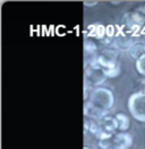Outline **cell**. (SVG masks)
<instances>
[{
    "instance_id": "obj_14",
    "label": "cell",
    "mask_w": 145,
    "mask_h": 149,
    "mask_svg": "<svg viewBox=\"0 0 145 149\" xmlns=\"http://www.w3.org/2000/svg\"><path fill=\"white\" fill-rule=\"evenodd\" d=\"M84 51L89 56H94L98 54V45L92 38H85L84 40Z\"/></svg>"
},
{
    "instance_id": "obj_13",
    "label": "cell",
    "mask_w": 145,
    "mask_h": 149,
    "mask_svg": "<svg viewBox=\"0 0 145 149\" xmlns=\"http://www.w3.org/2000/svg\"><path fill=\"white\" fill-rule=\"evenodd\" d=\"M100 128H101L100 124L95 120L85 118V120H84V130L86 132H90V133L95 136L98 133V131L100 130Z\"/></svg>"
},
{
    "instance_id": "obj_8",
    "label": "cell",
    "mask_w": 145,
    "mask_h": 149,
    "mask_svg": "<svg viewBox=\"0 0 145 149\" xmlns=\"http://www.w3.org/2000/svg\"><path fill=\"white\" fill-rule=\"evenodd\" d=\"M87 32V37H96L100 40H103L107 36V26L102 25V24H93L90 25L86 28Z\"/></svg>"
},
{
    "instance_id": "obj_11",
    "label": "cell",
    "mask_w": 145,
    "mask_h": 149,
    "mask_svg": "<svg viewBox=\"0 0 145 149\" xmlns=\"http://www.w3.org/2000/svg\"><path fill=\"white\" fill-rule=\"evenodd\" d=\"M115 118H116L119 130L121 132H125L126 130H128V128L130 127V120L125 113H117L115 115Z\"/></svg>"
},
{
    "instance_id": "obj_18",
    "label": "cell",
    "mask_w": 145,
    "mask_h": 149,
    "mask_svg": "<svg viewBox=\"0 0 145 149\" xmlns=\"http://www.w3.org/2000/svg\"><path fill=\"white\" fill-rule=\"evenodd\" d=\"M106 74H107L108 78H115V77L119 76V74H120V67H119V65L117 67H115V68L106 69Z\"/></svg>"
},
{
    "instance_id": "obj_1",
    "label": "cell",
    "mask_w": 145,
    "mask_h": 149,
    "mask_svg": "<svg viewBox=\"0 0 145 149\" xmlns=\"http://www.w3.org/2000/svg\"><path fill=\"white\" fill-rule=\"evenodd\" d=\"M89 101L92 104H94L96 107H99L100 110L108 113V111L115 104V96H113V93L108 88L98 87L92 91Z\"/></svg>"
},
{
    "instance_id": "obj_7",
    "label": "cell",
    "mask_w": 145,
    "mask_h": 149,
    "mask_svg": "<svg viewBox=\"0 0 145 149\" xmlns=\"http://www.w3.org/2000/svg\"><path fill=\"white\" fill-rule=\"evenodd\" d=\"M115 149H129L133 145V137L127 132H119L113 136Z\"/></svg>"
},
{
    "instance_id": "obj_22",
    "label": "cell",
    "mask_w": 145,
    "mask_h": 149,
    "mask_svg": "<svg viewBox=\"0 0 145 149\" xmlns=\"http://www.w3.org/2000/svg\"><path fill=\"white\" fill-rule=\"evenodd\" d=\"M84 149H91L90 147H87V146H85V147H84Z\"/></svg>"
},
{
    "instance_id": "obj_6",
    "label": "cell",
    "mask_w": 145,
    "mask_h": 149,
    "mask_svg": "<svg viewBox=\"0 0 145 149\" xmlns=\"http://www.w3.org/2000/svg\"><path fill=\"white\" fill-rule=\"evenodd\" d=\"M108 113L102 110H100L99 107H96L94 104H92L90 101H86L84 104V115L85 118H89V119H93V120H98L100 121L103 116H106Z\"/></svg>"
},
{
    "instance_id": "obj_19",
    "label": "cell",
    "mask_w": 145,
    "mask_h": 149,
    "mask_svg": "<svg viewBox=\"0 0 145 149\" xmlns=\"http://www.w3.org/2000/svg\"><path fill=\"white\" fill-rule=\"evenodd\" d=\"M115 35V27L112 26V25H109L107 26V37H110V38H112Z\"/></svg>"
},
{
    "instance_id": "obj_10",
    "label": "cell",
    "mask_w": 145,
    "mask_h": 149,
    "mask_svg": "<svg viewBox=\"0 0 145 149\" xmlns=\"http://www.w3.org/2000/svg\"><path fill=\"white\" fill-rule=\"evenodd\" d=\"M134 43L132 42V40L128 36L125 35H117L115 37V41H113V45L117 49H124V50H129L130 47L133 45Z\"/></svg>"
},
{
    "instance_id": "obj_3",
    "label": "cell",
    "mask_w": 145,
    "mask_h": 149,
    "mask_svg": "<svg viewBox=\"0 0 145 149\" xmlns=\"http://www.w3.org/2000/svg\"><path fill=\"white\" fill-rule=\"evenodd\" d=\"M107 79H108V77L106 74V69L102 68L99 63L85 68L84 81H86L90 86H94L95 88L101 87V85L103 84Z\"/></svg>"
},
{
    "instance_id": "obj_9",
    "label": "cell",
    "mask_w": 145,
    "mask_h": 149,
    "mask_svg": "<svg viewBox=\"0 0 145 149\" xmlns=\"http://www.w3.org/2000/svg\"><path fill=\"white\" fill-rule=\"evenodd\" d=\"M99 124L101 125L102 129H104L106 131H108L110 133H113L115 131L118 129V124L116 121V118L115 116H111V115H106L103 116L101 120L99 121Z\"/></svg>"
},
{
    "instance_id": "obj_15",
    "label": "cell",
    "mask_w": 145,
    "mask_h": 149,
    "mask_svg": "<svg viewBox=\"0 0 145 149\" xmlns=\"http://www.w3.org/2000/svg\"><path fill=\"white\" fill-rule=\"evenodd\" d=\"M135 68L138 74H141V76H143V77H145V54H143L141 58H138L136 60Z\"/></svg>"
},
{
    "instance_id": "obj_4",
    "label": "cell",
    "mask_w": 145,
    "mask_h": 149,
    "mask_svg": "<svg viewBox=\"0 0 145 149\" xmlns=\"http://www.w3.org/2000/svg\"><path fill=\"white\" fill-rule=\"evenodd\" d=\"M118 58L119 51L117 47H106L98 53V63L104 69L115 68L118 65Z\"/></svg>"
},
{
    "instance_id": "obj_21",
    "label": "cell",
    "mask_w": 145,
    "mask_h": 149,
    "mask_svg": "<svg viewBox=\"0 0 145 149\" xmlns=\"http://www.w3.org/2000/svg\"><path fill=\"white\" fill-rule=\"evenodd\" d=\"M111 3H113V5H119V3H121V1H112V2H111Z\"/></svg>"
},
{
    "instance_id": "obj_16",
    "label": "cell",
    "mask_w": 145,
    "mask_h": 149,
    "mask_svg": "<svg viewBox=\"0 0 145 149\" xmlns=\"http://www.w3.org/2000/svg\"><path fill=\"white\" fill-rule=\"evenodd\" d=\"M98 146L101 149H115V140H113V137L112 138H109V139L99 140Z\"/></svg>"
},
{
    "instance_id": "obj_12",
    "label": "cell",
    "mask_w": 145,
    "mask_h": 149,
    "mask_svg": "<svg viewBox=\"0 0 145 149\" xmlns=\"http://www.w3.org/2000/svg\"><path fill=\"white\" fill-rule=\"evenodd\" d=\"M128 51H129V54H130V56H132L133 59L137 60L138 58H141L143 54H145V44H144V43H142V42L134 43V44L130 47V49H129Z\"/></svg>"
},
{
    "instance_id": "obj_23",
    "label": "cell",
    "mask_w": 145,
    "mask_h": 149,
    "mask_svg": "<svg viewBox=\"0 0 145 149\" xmlns=\"http://www.w3.org/2000/svg\"><path fill=\"white\" fill-rule=\"evenodd\" d=\"M143 9H144V10H143V11H144V13H145V5H144V6H143Z\"/></svg>"
},
{
    "instance_id": "obj_5",
    "label": "cell",
    "mask_w": 145,
    "mask_h": 149,
    "mask_svg": "<svg viewBox=\"0 0 145 149\" xmlns=\"http://www.w3.org/2000/svg\"><path fill=\"white\" fill-rule=\"evenodd\" d=\"M122 23L130 29L137 31L145 23V16L141 11H128L122 16Z\"/></svg>"
},
{
    "instance_id": "obj_17",
    "label": "cell",
    "mask_w": 145,
    "mask_h": 149,
    "mask_svg": "<svg viewBox=\"0 0 145 149\" xmlns=\"http://www.w3.org/2000/svg\"><path fill=\"white\" fill-rule=\"evenodd\" d=\"M101 127V125H100ZM95 137H96V139L98 140H103V139H109V138H112L113 137V134L112 133H110L108 131H106L104 129H102V128H100V130L98 131V133L95 134Z\"/></svg>"
},
{
    "instance_id": "obj_2",
    "label": "cell",
    "mask_w": 145,
    "mask_h": 149,
    "mask_svg": "<svg viewBox=\"0 0 145 149\" xmlns=\"http://www.w3.org/2000/svg\"><path fill=\"white\" fill-rule=\"evenodd\" d=\"M132 116L139 122H145V91L133 93L127 102Z\"/></svg>"
},
{
    "instance_id": "obj_20",
    "label": "cell",
    "mask_w": 145,
    "mask_h": 149,
    "mask_svg": "<svg viewBox=\"0 0 145 149\" xmlns=\"http://www.w3.org/2000/svg\"><path fill=\"white\" fill-rule=\"evenodd\" d=\"M99 3V1H84V6L86 7H94Z\"/></svg>"
},
{
    "instance_id": "obj_24",
    "label": "cell",
    "mask_w": 145,
    "mask_h": 149,
    "mask_svg": "<svg viewBox=\"0 0 145 149\" xmlns=\"http://www.w3.org/2000/svg\"><path fill=\"white\" fill-rule=\"evenodd\" d=\"M143 84H144V85H145V79H144V80H143Z\"/></svg>"
}]
</instances>
